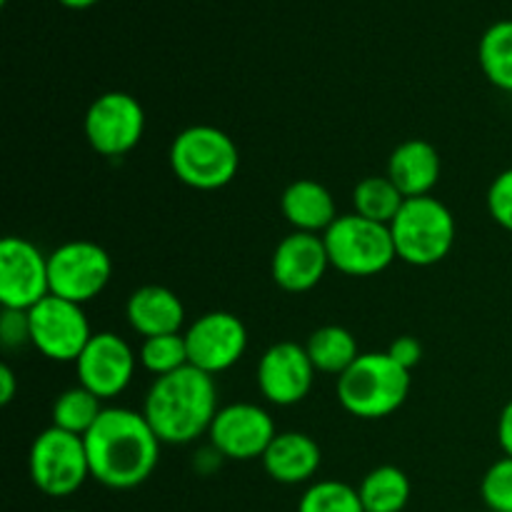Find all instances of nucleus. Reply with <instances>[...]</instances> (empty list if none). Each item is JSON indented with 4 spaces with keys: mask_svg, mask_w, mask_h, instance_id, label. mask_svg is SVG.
<instances>
[{
    "mask_svg": "<svg viewBox=\"0 0 512 512\" xmlns=\"http://www.w3.org/2000/svg\"><path fill=\"white\" fill-rule=\"evenodd\" d=\"M90 475L110 490H133L153 475L160 460V440L143 413L105 408L85 435Z\"/></svg>",
    "mask_w": 512,
    "mask_h": 512,
    "instance_id": "f257e3e1",
    "label": "nucleus"
},
{
    "mask_svg": "<svg viewBox=\"0 0 512 512\" xmlns=\"http://www.w3.org/2000/svg\"><path fill=\"white\" fill-rule=\"evenodd\" d=\"M218 388L213 375L185 365L155 378L145 395L143 415L160 443L188 445L208 433L218 415Z\"/></svg>",
    "mask_w": 512,
    "mask_h": 512,
    "instance_id": "f03ea898",
    "label": "nucleus"
},
{
    "mask_svg": "<svg viewBox=\"0 0 512 512\" xmlns=\"http://www.w3.org/2000/svg\"><path fill=\"white\" fill-rule=\"evenodd\" d=\"M410 393V370L388 353H360L338 378V400L350 415L380 420L403 408Z\"/></svg>",
    "mask_w": 512,
    "mask_h": 512,
    "instance_id": "7ed1b4c3",
    "label": "nucleus"
},
{
    "mask_svg": "<svg viewBox=\"0 0 512 512\" xmlns=\"http://www.w3.org/2000/svg\"><path fill=\"white\" fill-rule=\"evenodd\" d=\"M170 168L188 188L220 190L238 175V145L225 130L213 125H190L180 130L170 145Z\"/></svg>",
    "mask_w": 512,
    "mask_h": 512,
    "instance_id": "20e7f679",
    "label": "nucleus"
},
{
    "mask_svg": "<svg viewBox=\"0 0 512 512\" xmlns=\"http://www.w3.org/2000/svg\"><path fill=\"white\" fill-rule=\"evenodd\" d=\"M395 253L403 263L430 268L448 258L455 243V218L433 195L408 198L390 223Z\"/></svg>",
    "mask_w": 512,
    "mask_h": 512,
    "instance_id": "39448f33",
    "label": "nucleus"
},
{
    "mask_svg": "<svg viewBox=\"0 0 512 512\" xmlns=\"http://www.w3.org/2000/svg\"><path fill=\"white\" fill-rule=\"evenodd\" d=\"M330 268L340 270L350 278H370L390 268L395 253L390 225L373 223L358 213L338 215L333 225L323 233Z\"/></svg>",
    "mask_w": 512,
    "mask_h": 512,
    "instance_id": "423d86ee",
    "label": "nucleus"
},
{
    "mask_svg": "<svg viewBox=\"0 0 512 512\" xmlns=\"http://www.w3.org/2000/svg\"><path fill=\"white\" fill-rule=\"evenodd\" d=\"M30 480L48 498H68L78 493L90 475L85 440L50 425L30 445Z\"/></svg>",
    "mask_w": 512,
    "mask_h": 512,
    "instance_id": "0eeeda50",
    "label": "nucleus"
},
{
    "mask_svg": "<svg viewBox=\"0 0 512 512\" xmlns=\"http://www.w3.org/2000/svg\"><path fill=\"white\" fill-rule=\"evenodd\" d=\"M50 295L70 303H90L110 283L113 263L105 248L93 240H70L48 255Z\"/></svg>",
    "mask_w": 512,
    "mask_h": 512,
    "instance_id": "6e6552de",
    "label": "nucleus"
},
{
    "mask_svg": "<svg viewBox=\"0 0 512 512\" xmlns=\"http://www.w3.org/2000/svg\"><path fill=\"white\" fill-rule=\"evenodd\" d=\"M30 345L55 363H75L93 338L83 305L48 295L28 310Z\"/></svg>",
    "mask_w": 512,
    "mask_h": 512,
    "instance_id": "1a4fd4ad",
    "label": "nucleus"
},
{
    "mask_svg": "<svg viewBox=\"0 0 512 512\" xmlns=\"http://www.w3.org/2000/svg\"><path fill=\"white\" fill-rule=\"evenodd\" d=\"M145 133V110L123 90H110L95 98L85 113V138L95 153L120 158L140 143Z\"/></svg>",
    "mask_w": 512,
    "mask_h": 512,
    "instance_id": "9d476101",
    "label": "nucleus"
},
{
    "mask_svg": "<svg viewBox=\"0 0 512 512\" xmlns=\"http://www.w3.org/2000/svg\"><path fill=\"white\" fill-rule=\"evenodd\" d=\"M50 295L48 258L35 243L8 235L0 243V303L8 310H23Z\"/></svg>",
    "mask_w": 512,
    "mask_h": 512,
    "instance_id": "9b49d317",
    "label": "nucleus"
},
{
    "mask_svg": "<svg viewBox=\"0 0 512 512\" xmlns=\"http://www.w3.org/2000/svg\"><path fill=\"white\" fill-rule=\"evenodd\" d=\"M188 363L208 375L233 368L248 350V330L243 320L225 310L205 313L185 330Z\"/></svg>",
    "mask_w": 512,
    "mask_h": 512,
    "instance_id": "f8f14e48",
    "label": "nucleus"
},
{
    "mask_svg": "<svg viewBox=\"0 0 512 512\" xmlns=\"http://www.w3.org/2000/svg\"><path fill=\"white\" fill-rule=\"evenodd\" d=\"M278 435L268 410L253 403H233L218 410L208 430L210 448L228 460L263 458Z\"/></svg>",
    "mask_w": 512,
    "mask_h": 512,
    "instance_id": "ddd939ff",
    "label": "nucleus"
},
{
    "mask_svg": "<svg viewBox=\"0 0 512 512\" xmlns=\"http://www.w3.org/2000/svg\"><path fill=\"white\" fill-rule=\"evenodd\" d=\"M315 365L305 345L285 340L270 345L258 363V388L268 403L290 408L308 398L313 388Z\"/></svg>",
    "mask_w": 512,
    "mask_h": 512,
    "instance_id": "4468645a",
    "label": "nucleus"
},
{
    "mask_svg": "<svg viewBox=\"0 0 512 512\" xmlns=\"http://www.w3.org/2000/svg\"><path fill=\"white\" fill-rule=\"evenodd\" d=\"M78 380L100 400L118 398L135 375V353L120 335L93 333L90 343L75 360Z\"/></svg>",
    "mask_w": 512,
    "mask_h": 512,
    "instance_id": "2eb2a0df",
    "label": "nucleus"
},
{
    "mask_svg": "<svg viewBox=\"0 0 512 512\" xmlns=\"http://www.w3.org/2000/svg\"><path fill=\"white\" fill-rule=\"evenodd\" d=\"M330 268L328 250H325L323 235L313 233H290L275 248L270 260V273L278 288L288 293H308Z\"/></svg>",
    "mask_w": 512,
    "mask_h": 512,
    "instance_id": "dca6fc26",
    "label": "nucleus"
},
{
    "mask_svg": "<svg viewBox=\"0 0 512 512\" xmlns=\"http://www.w3.org/2000/svg\"><path fill=\"white\" fill-rule=\"evenodd\" d=\"M263 468L275 483L283 485H300L315 478L323 463V453L320 445L315 443L310 435L298 433V430H288V433H278L265 450Z\"/></svg>",
    "mask_w": 512,
    "mask_h": 512,
    "instance_id": "f3484780",
    "label": "nucleus"
},
{
    "mask_svg": "<svg viewBox=\"0 0 512 512\" xmlns=\"http://www.w3.org/2000/svg\"><path fill=\"white\" fill-rule=\"evenodd\" d=\"M130 328L143 338H155V335L180 333L185 323V308L173 290L163 285H143L128 298Z\"/></svg>",
    "mask_w": 512,
    "mask_h": 512,
    "instance_id": "a211bd4d",
    "label": "nucleus"
},
{
    "mask_svg": "<svg viewBox=\"0 0 512 512\" xmlns=\"http://www.w3.org/2000/svg\"><path fill=\"white\" fill-rule=\"evenodd\" d=\"M388 178L405 198H423L440 180V155L428 140H405L388 160Z\"/></svg>",
    "mask_w": 512,
    "mask_h": 512,
    "instance_id": "6ab92c4d",
    "label": "nucleus"
},
{
    "mask_svg": "<svg viewBox=\"0 0 512 512\" xmlns=\"http://www.w3.org/2000/svg\"><path fill=\"white\" fill-rule=\"evenodd\" d=\"M280 210L285 220L300 233L320 235L338 220L335 200L325 185L318 180H295L283 190L280 198Z\"/></svg>",
    "mask_w": 512,
    "mask_h": 512,
    "instance_id": "aec40b11",
    "label": "nucleus"
},
{
    "mask_svg": "<svg viewBox=\"0 0 512 512\" xmlns=\"http://www.w3.org/2000/svg\"><path fill=\"white\" fill-rule=\"evenodd\" d=\"M365 512H403L410 503V480L395 465L370 470L358 485Z\"/></svg>",
    "mask_w": 512,
    "mask_h": 512,
    "instance_id": "412c9836",
    "label": "nucleus"
},
{
    "mask_svg": "<svg viewBox=\"0 0 512 512\" xmlns=\"http://www.w3.org/2000/svg\"><path fill=\"white\" fill-rule=\"evenodd\" d=\"M305 350H308L315 370L338 375V378L360 358L358 340L353 338L350 330L340 328V325H323V328L315 330L305 343Z\"/></svg>",
    "mask_w": 512,
    "mask_h": 512,
    "instance_id": "4be33fe9",
    "label": "nucleus"
},
{
    "mask_svg": "<svg viewBox=\"0 0 512 512\" xmlns=\"http://www.w3.org/2000/svg\"><path fill=\"white\" fill-rule=\"evenodd\" d=\"M478 60L495 88L512 93V20H498L483 33Z\"/></svg>",
    "mask_w": 512,
    "mask_h": 512,
    "instance_id": "5701e85b",
    "label": "nucleus"
},
{
    "mask_svg": "<svg viewBox=\"0 0 512 512\" xmlns=\"http://www.w3.org/2000/svg\"><path fill=\"white\" fill-rule=\"evenodd\" d=\"M405 195L395 188L393 180L388 175H370V178H363L353 190V205L355 213L360 218H368L373 223L390 225L395 220V215L400 213L405 203Z\"/></svg>",
    "mask_w": 512,
    "mask_h": 512,
    "instance_id": "b1692460",
    "label": "nucleus"
},
{
    "mask_svg": "<svg viewBox=\"0 0 512 512\" xmlns=\"http://www.w3.org/2000/svg\"><path fill=\"white\" fill-rule=\"evenodd\" d=\"M100 403L103 400L90 393V390H85L83 385L65 390L53 403V425L65 430V433L85 438L90 433V428L98 423L100 413L105 410Z\"/></svg>",
    "mask_w": 512,
    "mask_h": 512,
    "instance_id": "393cba45",
    "label": "nucleus"
},
{
    "mask_svg": "<svg viewBox=\"0 0 512 512\" xmlns=\"http://www.w3.org/2000/svg\"><path fill=\"white\" fill-rule=\"evenodd\" d=\"M140 365L155 378L175 373V370L185 368L188 363V345H185V333H170V335H155V338H145L140 345Z\"/></svg>",
    "mask_w": 512,
    "mask_h": 512,
    "instance_id": "a878e982",
    "label": "nucleus"
},
{
    "mask_svg": "<svg viewBox=\"0 0 512 512\" xmlns=\"http://www.w3.org/2000/svg\"><path fill=\"white\" fill-rule=\"evenodd\" d=\"M298 512H365L358 488L340 480H320L303 493Z\"/></svg>",
    "mask_w": 512,
    "mask_h": 512,
    "instance_id": "bb28decb",
    "label": "nucleus"
},
{
    "mask_svg": "<svg viewBox=\"0 0 512 512\" xmlns=\"http://www.w3.org/2000/svg\"><path fill=\"white\" fill-rule=\"evenodd\" d=\"M480 495L493 512H512V458H500L485 470Z\"/></svg>",
    "mask_w": 512,
    "mask_h": 512,
    "instance_id": "cd10ccee",
    "label": "nucleus"
},
{
    "mask_svg": "<svg viewBox=\"0 0 512 512\" xmlns=\"http://www.w3.org/2000/svg\"><path fill=\"white\" fill-rule=\"evenodd\" d=\"M488 210L490 218H493L500 228L512 233V168L503 170V173L490 183Z\"/></svg>",
    "mask_w": 512,
    "mask_h": 512,
    "instance_id": "c85d7f7f",
    "label": "nucleus"
},
{
    "mask_svg": "<svg viewBox=\"0 0 512 512\" xmlns=\"http://www.w3.org/2000/svg\"><path fill=\"white\" fill-rule=\"evenodd\" d=\"M0 340H3L5 348H20V345L30 343L28 313L3 308V318H0Z\"/></svg>",
    "mask_w": 512,
    "mask_h": 512,
    "instance_id": "c756f323",
    "label": "nucleus"
},
{
    "mask_svg": "<svg viewBox=\"0 0 512 512\" xmlns=\"http://www.w3.org/2000/svg\"><path fill=\"white\" fill-rule=\"evenodd\" d=\"M388 355L395 360L398 365H403L405 370H413L415 365L423 360V345L413 338V335H400L390 343Z\"/></svg>",
    "mask_w": 512,
    "mask_h": 512,
    "instance_id": "7c9ffc66",
    "label": "nucleus"
},
{
    "mask_svg": "<svg viewBox=\"0 0 512 512\" xmlns=\"http://www.w3.org/2000/svg\"><path fill=\"white\" fill-rule=\"evenodd\" d=\"M498 440H500V448H503V453L508 455V458H512V398L503 408V413H500Z\"/></svg>",
    "mask_w": 512,
    "mask_h": 512,
    "instance_id": "2f4dec72",
    "label": "nucleus"
},
{
    "mask_svg": "<svg viewBox=\"0 0 512 512\" xmlns=\"http://www.w3.org/2000/svg\"><path fill=\"white\" fill-rule=\"evenodd\" d=\"M15 388L18 383H15V373L10 370V365H0V403L8 405L15 398Z\"/></svg>",
    "mask_w": 512,
    "mask_h": 512,
    "instance_id": "473e14b6",
    "label": "nucleus"
},
{
    "mask_svg": "<svg viewBox=\"0 0 512 512\" xmlns=\"http://www.w3.org/2000/svg\"><path fill=\"white\" fill-rule=\"evenodd\" d=\"M60 5H65V8L70 10H85V8H93L98 0H58Z\"/></svg>",
    "mask_w": 512,
    "mask_h": 512,
    "instance_id": "72a5a7b5",
    "label": "nucleus"
},
{
    "mask_svg": "<svg viewBox=\"0 0 512 512\" xmlns=\"http://www.w3.org/2000/svg\"><path fill=\"white\" fill-rule=\"evenodd\" d=\"M5 3H8V0H0V5H5Z\"/></svg>",
    "mask_w": 512,
    "mask_h": 512,
    "instance_id": "f704fd0d",
    "label": "nucleus"
},
{
    "mask_svg": "<svg viewBox=\"0 0 512 512\" xmlns=\"http://www.w3.org/2000/svg\"><path fill=\"white\" fill-rule=\"evenodd\" d=\"M63 512H78V510H63Z\"/></svg>",
    "mask_w": 512,
    "mask_h": 512,
    "instance_id": "c9c22d12",
    "label": "nucleus"
}]
</instances>
